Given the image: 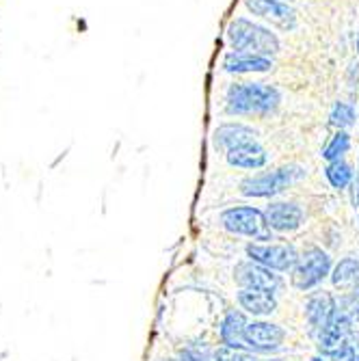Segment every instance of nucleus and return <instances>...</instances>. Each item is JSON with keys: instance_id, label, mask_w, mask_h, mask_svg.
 Here are the masks:
<instances>
[{"instance_id": "24", "label": "nucleus", "mask_w": 359, "mask_h": 361, "mask_svg": "<svg viewBox=\"0 0 359 361\" xmlns=\"http://www.w3.org/2000/svg\"><path fill=\"white\" fill-rule=\"evenodd\" d=\"M348 310L351 312H359V281H357V288L353 290V294H351V299H348Z\"/></svg>"}, {"instance_id": "25", "label": "nucleus", "mask_w": 359, "mask_h": 361, "mask_svg": "<svg viewBox=\"0 0 359 361\" xmlns=\"http://www.w3.org/2000/svg\"><path fill=\"white\" fill-rule=\"evenodd\" d=\"M312 361H324V359H322V357H314Z\"/></svg>"}, {"instance_id": "17", "label": "nucleus", "mask_w": 359, "mask_h": 361, "mask_svg": "<svg viewBox=\"0 0 359 361\" xmlns=\"http://www.w3.org/2000/svg\"><path fill=\"white\" fill-rule=\"evenodd\" d=\"M238 303L243 310H247L253 316H269L277 310V301L271 292L264 290H241L238 292Z\"/></svg>"}, {"instance_id": "26", "label": "nucleus", "mask_w": 359, "mask_h": 361, "mask_svg": "<svg viewBox=\"0 0 359 361\" xmlns=\"http://www.w3.org/2000/svg\"><path fill=\"white\" fill-rule=\"evenodd\" d=\"M284 3H290L292 5V3H297V0H284Z\"/></svg>"}, {"instance_id": "19", "label": "nucleus", "mask_w": 359, "mask_h": 361, "mask_svg": "<svg viewBox=\"0 0 359 361\" xmlns=\"http://www.w3.org/2000/svg\"><path fill=\"white\" fill-rule=\"evenodd\" d=\"M351 149V135L346 130H338V133L331 137V141L324 145L322 149V158L327 162H336V160H342V156Z\"/></svg>"}, {"instance_id": "20", "label": "nucleus", "mask_w": 359, "mask_h": 361, "mask_svg": "<svg viewBox=\"0 0 359 361\" xmlns=\"http://www.w3.org/2000/svg\"><path fill=\"white\" fill-rule=\"evenodd\" d=\"M334 283L336 286H348L359 279V259L357 257H346L334 271Z\"/></svg>"}, {"instance_id": "18", "label": "nucleus", "mask_w": 359, "mask_h": 361, "mask_svg": "<svg viewBox=\"0 0 359 361\" xmlns=\"http://www.w3.org/2000/svg\"><path fill=\"white\" fill-rule=\"evenodd\" d=\"M324 178L329 180V184L334 188L344 190L353 182V169H351V165H346L344 160H336V162H329L327 169H324Z\"/></svg>"}, {"instance_id": "1", "label": "nucleus", "mask_w": 359, "mask_h": 361, "mask_svg": "<svg viewBox=\"0 0 359 361\" xmlns=\"http://www.w3.org/2000/svg\"><path fill=\"white\" fill-rule=\"evenodd\" d=\"M281 104V91L264 82H236L225 93V113L234 117L271 115Z\"/></svg>"}, {"instance_id": "21", "label": "nucleus", "mask_w": 359, "mask_h": 361, "mask_svg": "<svg viewBox=\"0 0 359 361\" xmlns=\"http://www.w3.org/2000/svg\"><path fill=\"white\" fill-rule=\"evenodd\" d=\"M329 123L338 130H346L355 123V106L348 102H336L329 113Z\"/></svg>"}, {"instance_id": "12", "label": "nucleus", "mask_w": 359, "mask_h": 361, "mask_svg": "<svg viewBox=\"0 0 359 361\" xmlns=\"http://www.w3.org/2000/svg\"><path fill=\"white\" fill-rule=\"evenodd\" d=\"M257 137V133L247 126V123H241V121H227V123H221L214 135H212V143L217 149H223V152H230L238 145H245V143H253Z\"/></svg>"}, {"instance_id": "22", "label": "nucleus", "mask_w": 359, "mask_h": 361, "mask_svg": "<svg viewBox=\"0 0 359 361\" xmlns=\"http://www.w3.org/2000/svg\"><path fill=\"white\" fill-rule=\"evenodd\" d=\"M217 361H257L253 353L243 350V348H232V346H221L214 353Z\"/></svg>"}, {"instance_id": "14", "label": "nucleus", "mask_w": 359, "mask_h": 361, "mask_svg": "<svg viewBox=\"0 0 359 361\" xmlns=\"http://www.w3.org/2000/svg\"><path fill=\"white\" fill-rule=\"evenodd\" d=\"M336 301L331 294L327 292H316L314 297L308 299V305H305V316L310 320V324L314 329L320 334L324 331V326L331 322V318L336 316Z\"/></svg>"}, {"instance_id": "29", "label": "nucleus", "mask_w": 359, "mask_h": 361, "mask_svg": "<svg viewBox=\"0 0 359 361\" xmlns=\"http://www.w3.org/2000/svg\"><path fill=\"white\" fill-rule=\"evenodd\" d=\"M357 361H359V357H357Z\"/></svg>"}, {"instance_id": "4", "label": "nucleus", "mask_w": 359, "mask_h": 361, "mask_svg": "<svg viewBox=\"0 0 359 361\" xmlns=\"http://www.w3.org/2000/svg\"><path fill=\"white\" fill-rule=\"evenodd\" d=\"M221 225L232 234L257 238V240H273V229L267 223L264 212L249 206H236L221 214Z\"/></svg>"}, {"instance_id": "9", "label": "nucleus", "mask_w": 359, "mask_h": 361, "mask_svg": "<svg viewBox=\"0 0 359 361\" xmlns=\"http://www.w3.org/2000/svg\"><path fill=\"white\" fill-rule=\"evenodd\" d=\"M245 338H247L251 350L269 353V350L279 348V344H281L284 338H286V331L281 329L279 324L262 322V320H260V322H249V324H247Z\"/></svg>"}, {"instance_id": "8", "label": "nucleus", "mask_w": 359, "mask_h": 361, "mask_svg": "<svg viewBox=\"0 0 359 361\" xmlns=\"http://www.w3.org/2000/svg\"><path fill=\"white\" fill-rule=\"evenodd\" d=\"M234 279L245 290H264L275 294L281 288V277L262 264H255V262H243V264H238L234 271Z\"/></svg>"}, {"instance_id": "6", "label": "nucleus", "mask_w": 359, "mask_h": 361, "mask_svg": "<svg viewBox=\"0 0 359 361\" xmlns=\"http://www.w3.org/2000/svg\"><path fill=\"white\" fill-rule=\"evenodd\" d=\"M247 255L255 264H262L271 271H292L299 262V253L290 245L251 243L247 245Z\"/></svg>"}, {"instance_id": "10", "label": "nucleus", "mask_w": 359, "mask_h": 361, "mask_svg": "<svg viewBox=\"0 0 359 361\" xmlns=\"http://www.w3.org/2000/svg\"><path fill=\"white\" fill-rule=\"evenodd\" d=\"M351 336V316L348 312H336L331 322L324 326L318 338V348L322 355H336L342 346H346V340Z\"/></svg>"}, {"instance_id": "13", "label": "nucleus", "mask_w": 359, "mask_h": 361, "mask_svg": "<svg viewBox=\"0 0 359 361\" xmlns=\"http://www.w3.org/2000/svg\"><path fill=\"white\" fill-rule=\"evenodd\" d=\"M267 223L275 232H295L303 223V210L292 202H277L271 204L264 212Z\"/></svg>"}, {"instance_id": "3", "label": "nucleus", "mask_w": 359, "mask_h": 361, "mask_svg": "<svg viewBox=\"0 0 359 361\" xmlns=\"http://www.w3.org/2000/svg\"><path fill=\"white\" fill-rule=\"evenodd\" d=\"M301 178H305V171L297 165H288V167H279L273 171H264V173H255L249 176L241 182V192L245 197H273L281 190H286L288 186H292L295 182H299Z\"/></svg>"}, {"instance_id": "5", "label": "nucleus", "mask_w": 359, "mask_h": 361, "mask_svg": "<svg viewBox=\"0 0 359 361\" xmlns=\"http://www.w3.org/2000/svg\"><path fill=\"white\" fill-rule=\"evenodd\" d=\"M331 271V257L322 249H310L303 253L297 262V267L292 269V286L299 290H310L318 286Z\"/></svg>"}, {"instance_id": "23", "label": "nucleus", "mask_w": 359, "mask_h": 361, "mask_svg": "<svg viewBox=\"0 0 359 361\" xmlns=\"http://www.w3.org/2000/svg\"><path fill=\"white\" fill-rule=\"evenodd\" d=\"M334 361H357V355H355V348L351 344L342 346L336 355H331Z\"/></svg>"}, {"instance_id": "2", "label": "nucleus", "mask_w": 359, "mask_h": 361, "mask_svg": "<svg viewBox=\"0 0 359 361\" xmlns=\"http://www.w3.org/2000/svg\"><path fill=\"white\" fill-rule=\"evenodd\" d=\"M227 42L232 50L238 52H251L260 56L273 59L281 50V42L275 32L262 24H255L249 18H234L227 24Z\"/></svg>"}, {"instance_id": "16", "label": "nucleus", "mask_w": 359, "mask_h": 361, "mask_svg": "<svg viewBox=\"0 0 359 361\" xmlns=\"http://www.w3.org/2000/svg\"><path fill=\"white\" fill-rule=\"evenodd\" d=\"M247 318L241 312H227V316L223 318L219 331H221V340L225 346L232 348H243V350H251L247 338H245V329H247Z\"/></svg>"}, {"instance_id": "27", "label": "nucleus", "mask_w": 359, "mask_h": 361, "mask_svg": "<svg viewBox=\"0 0 359 361\" xmlns=\"http://www.w3.org/2000/svg\"><path fill=\"white\" fill-rule=\"evenodd\" d=\"M357 54H359V35H357Z\"/></svg>"}, {"instance_id": "11", "label": "nucleus", "mask_w": 359, "mask_h": 361, "mask_svg": "<svg viewBox=\"0 0 359 361\" xmlns=\"http://www.w3.org/2000/svg\"><path fill=\"white\" fill-rule=\"evenodd\" d=\"M223 70L230 74H267L273 70V59L230 50L223 56Z\"/></svg>"}, {"instance_id": "28", "label": "nucleus", "mask_w": 359, "mask_h": 361, "mask_svg": "<svg viewBox=\"0 0 359 361\" xmlns=\"http://www.w3.org/2000/svg\"><path fill=\"white\" fill-rule=\"evenodd\" d=\"M357 197H359V180H357Z\"/></svg>"}, {"instance_id": "15", "label": "nucleus", "mask_w": 359, "mask_h": 361, "mask_svg": "<svg viewBox=\"0 0 359 361\" xmlns=\"http://www.w3.org/2000/svg\"><path fill=\"white\" fill-rule=\"evenodd\" d=\"M225 158L232 167H241V169H260V167H264L269 160L267 149L257 141L245 143V145H238L230 152H225Z\"/></svg>"}, {"instance_id": "7", "label": "nucleus", "mask_w": 359, "mask_h": 361, "mask_svg": "<svg viewBox=\"0 0 359 361\" xmlns=\"http://www.w3.org/2000/svg\"><path fill=\"white\" fill-rule=\"evenodd\" d=\"M245 5L253 16L271 22L279 30H295L299 24L295 7L290 3H284V0H245Z\"/></svg>"}]
</instances>
